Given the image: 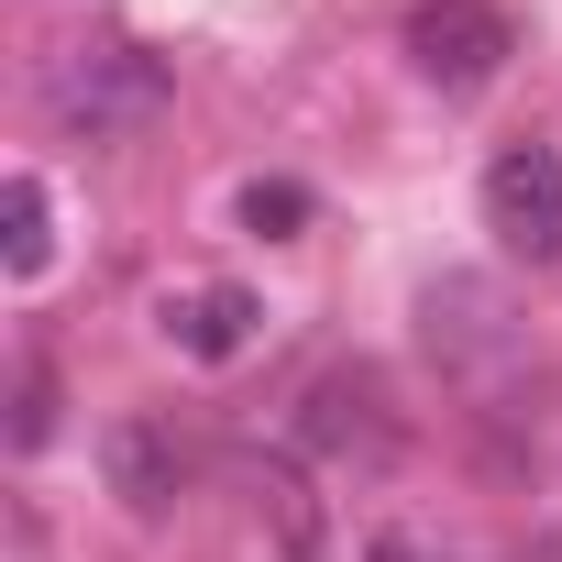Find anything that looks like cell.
Instances as JSON below:
<instances>
[{
	"label": "cell",
	"mask_w": 562,
	"mask_h": 562,
	"mask_svg": "<svg viewBox=\"0 0 562 562\" xmlns=\"http://www.w3.org/2000/svg\"><path fill=\"white\" fill-rule=\"evenodd\" d=\"M0 254H12V288H34V276L56 265V199H45V177H34V166L0 188Z\"/></svg>",
	"instance_id": "cell-8"
},
{
	"label": "cell",
	"mask_w": 562,
	"mask_h": 562,
	"mask_svg": "<svg viewBox=\"0 0 562 562\" xmlns=\"http://www.w3.org/2000/svg\"><path fill=\"white\" fill-rule=\"evenodd\" d=\"M166 100H177V78L144 45H67L45 67V122L78 133V144H122V133L166 122Z\"/></svg>",
	"instance_id": "cell-1"
},
{
	"label": "cell",
	"mask_w": 562,
	"mask_h": 562,
	"mask_svg": "<svg viewBox=\"0 0 562 562\" xmlns=\"http://www.w3.org/2000/svg\"><path fill=\"white\" fill-rule=\"evenodd\" d=\"M100 474H111V496H122L133 518H155V507H177V485H188V441L133 408V419L100 430Z\"/></svg>",
	"instance_id": "cell-6"
},
{
	"label": "cell",
	"mask_w": 562,
	"mask_h": 562,
	"mask_svg": "<svg viewBox=\"0 0 562 562\" xmlns=\"http://www.w3.org/2000/svg\"><path fill=\"white\" fill-rule=\"evenodd\" d=\"M507 56H518V23L496 12V0H419V12H408V67H419L441 100L496 89Z\"/></svg>",
	"instance_id": "cell-2"
},
{
	"label": "cell",
	"mask_w": 562,
	"mask_h": 562,
	"mask_svg": "<svg viewBox=\"0 0 562 562\" xmlns=\"http://www.w3.org/2000/svg\"><path fill=\"white\" fill-rule=\"evenodd\" d=\"M45 441H56V364L23 353L12 364V452H45Z\"/></svg>",
	"instance_id": "cell-9"
},
{
	"label": "cell",
	"mask_w": 562,
	"mask_h": 562,
	"mask_svg": "<svg viewBox=\"0 0 562 562\" xmlns=\"http://www.w3.org/2000/svg\"><path fill=\"white\" fill-rule=\"evenodd\" d=\"M419 342H430V364H441L463 397H485L507 364H529V342L507 331V310H496L485 276H441V288L419 299Z\"/></svg>",
	"instance_id": "cell-3"
},
{
	"label": "cell",
	"mask_w": 562,
	"mask_h": 562,
	"mask_svg": "<svg viewBox=\"0 0 562 562\" xmlns=\"http://www.w3.org/2000/svg\"><path fill=\"white\" fill-rule=\"evenodd\" d=\"M0 562H45V529H34V507H12V540H0Z\"/></svg>",
	"instance_id": "cell-12"
},
{
	"label": "cell",
	"mask_w": 562,
	"mask_h": 562,
	"mask_svg": "<svg viewBox=\"0 0 562 562\" xmlns=\"http://www.w3.org/2000/svg\"><path fill=\"white\" fill-rule=\"evenodd\" d=\"M299 221H310V188H299V177H254V188H243V232H265V243H288Z\"/></svg>",
	"instance_id": "cell-10"
},
{
	"label": "cell",
	"mask_w": 562,
	"mask_h": 562,
	"mask_svg": "<svg viewBox=\"0 0 562 562\" xmlns=\"http://www.w3.org/2000/svg\"><path fill=\"white\" fill-rule=\"evenodd\" d=\"M299 441H310L321 463H397V452H408V419H397V397H386L375 364H331V375H310V397H299Z\"/></svg>",
	"instance_id": "cell-4"
},
{
	"label": "cell",
	"mask_w": 562,
	"mask_h": 562,
	"mask_svg": "<svg viewBox=\"0 0 562 562\" xmlns=\"http://www.w3.org/2000/svg\"><path fill=\"white\" fill-rule=\"evenodd\" d=\"M155 321H166V342H177L188 364H232V353L265 331V299H254V288H177Z\"/></svg>",
	"instance_id": "cell-7"
},
{
	"label": "cell",
	"mask_w": 562,
	"mask_h": 562,
	"mask_svg": "<svg viewBox=\"0 0 562 562\" xmlns=\"http://www.w3.org/2000/svg\"><path fill=\"white\" fill-rule=\"evenodd\" d=\"M364 562H452V551H430L419 529H375V540H364Z\"/></svg>",
	"instance_id": "cell-11"
},
{
	"label": "cell",
	"mask_w": 562,
	"mask_h": 562,
	"mask_svg": "<svg viewBox=\"0 0 562 562\" xmlns=\"http://www.w3.org/2000/svg\"><path fill=\"white\" fill-rule=\"evenodd\" d=\"M485 232L518 265H562V144H507L485 166Z\"/></svg>",
	"instance_id": "cell-5"
}]
</instances>
